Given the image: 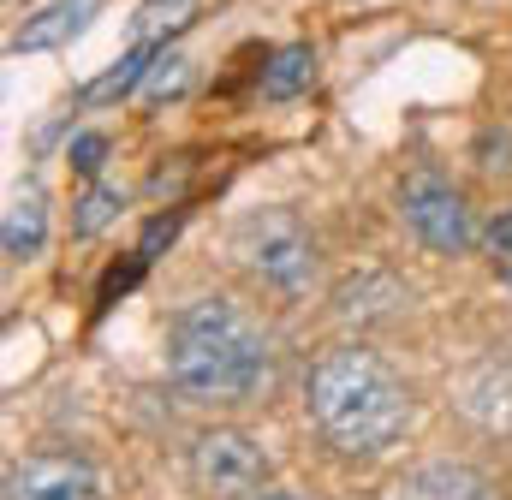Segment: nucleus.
I'll use <instances>...</instances> for the list:
<instances>
[{
	"label": "nucleus",
	"mask_w": 512,
	"mask_h": 500,
	"mask_svg": "<svg viewBox=\"0 0 512 500\" xmlns=\"http://www.w3.org/2000/svg\"><path fill=\"white\" fill-rule=\"evenodd\" d=\"M167 381L203 411L251 405L274 381V340L239 298H191L167 322Z\"/></svg>",
	"instance_id": "f257e3e1"
},
{
	"label": "nucleus",
	"mask_w": 512,
	"mask_h": 500,
	"mask_svg": "<svg viewBox=\"0 0 512 500\" xmlns=\"http://www.w3.org/2000/svg\"><path fill=\"white\" fill-rule=\"evenodd\" d=\"M304 417L340 459H382L411 435V387L370 346H328L304 370Z\"/></svg>",
	"instance_id": "f03ea898"
},
{
	"label": "nucleus",
	"mask_w": 512,
	"mask_h": 500,
	"mask_svg": "<svg viewBox=\"0 0 512 500\" xmlns=\"http://www.w3.org/2000/svg\"><path fill=\"white\" fill-rule=\"evenodd\" d=\"M185 471H191V489L203 500H251V495L268 489L274 459H268V447L256 441L251 429H239V423H209V429L191 435Z\"/></svg>",
	"instance_id": "7ed1b4c3"
},
{
	"label": "nucleus",
	"mask_w": 512,
	"mask_h": 500,
	"mask_svg": "<svg viewBox=\"0 0 512 500\" xmlns=\"http://www.w3.org/2000/svg\"><path fill=\"white\" fill-rule=\"evenodd\" d=\"M239 256H245V268L262 286H274L286 298L310 292L316 274H322L316 239H310V227L292 209H256L251 221H239Z\"/></svg>",
	"instance_id": "20e7f679"
},
{
	"label": "nucleus",
	"mask_w": 512,
	"mask_h": 500,
	"mask_svg": "<svg viewBox=\"0 0 512 500\" xmlns=\"http://www.w3.org/2000/svg\"><path fill=\"white\" fill-rule=\"evenodd\" d=\"M393 203H399L405 233H411L423 250H435V256H465V250L477 245L471 197H465L447 173H435V167L405 173V179H399V191H393Z\"/></svg>",
	"instance_id": "39448f33"
},
{
	"label": "nucleus",
	"mask_w": 512,
	"mask_h": 500,
	"mask_svg": "<svg viewBox=\"0 0 512 500\" xmlns=\"http://www.w3.org/2000/svg\"><path fill=\"white\" fill-rule=\"evenodd\" d=\"M6 500H108V483L84 453H30L6 471Z\"/></svg>",
	"instance_id": "423d86ee"
},
{
	"label": "nucleus",
	"mask_w": 512,
	"mask_h": 500,
	"mask_svg": "<svg viewBox=\"0 0 512 500\" xmlns=\"http://www.w3.org/2000/svg\"><path fill=\"white\" fill-rule=\"evenodd\" d=\"M393 500H501V489L471 459H423L393 483Z\"/></svg>",
	"instance_id": "0eeeda50"
},
{
	"label": "nucleus",
	"mask_w": 512,
	"mask_h": 500,
	"mask_svg": "<svg viewBox=\"0 0 512 500\" xmlns=\"http://www.w3.org/2000/svg\"><path fill=\"white\" fill-rule=\"evenodd\" d=\"M0 245H6V262H36L48 250V191H42V179H24L12 191Z\"/></svg>",
	"instance_id": "6e6552de"
},
{
	"label": "nucleus",
	"mask_w": 512,
	"mask_h": 500,
	"mask_svg": "<svg viewBox=\"0 0 512 500\" xmlns=\"http://www.w3.org/2000/svg\"><path fill=\"white\" fill-rule=\"evenodd\" d=\"M405 304H411V298H405V286H399L393 274H364V280H352V286L334 292V316H340V322H358V328L393 322Z\"/></svg>",
	"instance_id": "1a4fd4ad"
},
{
	"label": "nucleus",
	"mask_w": 512,
	"mask_h": 500,
	"mask_svg": "<svg viewBox=\"0 0 512 500\" xmlns=\"http://www.w3.org/2000/svg\"><path fill=\"white\" fill-rule=\"evenodd\" d=\"M96 6H102V0H54V6H42V12L12 36V54H36V48H60V42H72V36L96 18Z\"/></svg>",
	"instance_id": "9d476101"
},
{
	"label": "nucleus",
	"mask_w": 512,
	"mask_h": 500,
	"mask_svg": "<svg viewBox=\"0 0 512 500\" xmlns=\"http://www.w3.org/2000/svg\"><path fill=\"white\" fill-rule=\"evenodd\" d=\"M310 84H316V48L310 42H286V48L268 54V66H262V96L268 102H292Z\"/></svg>",
	"instance_id": "9b49d317"
},
{
	"label": "nucleus",
	"mask_w": 512,
	"mask_h": 500,
	"mask_svg": "<svg viewBox=\"0 0 512 500\" xmlns=\"http://www.w3.org/2000/svg\"><path fill=\"white\" fill-rule=\"evenodd\" d=\"M161 48H167L161 36H143V42L131 48L126 60H114V72H102V78H96V84H90L84 96H90V102H114V96H131V90H137V84L149 78V66L161 60Z\"/></svg>",
	"instance_id": "f8f14e48"
},
{
	"label": "nucleus",
	"mask_w": 512,
	"mask_h": 500,
	"mask_svg": "<svg viewBox=\"0 0 512 500\" xmlns=\"http://www.w3.org/2000/svg\"><path fill=\"white\" fill-rule=\"evenodd\" d=\"M120 209H126V191H120V185L90 179V191L72 203V233H78V239H96L102 227H114V221H120Z\"/></svg>",
	"instance_id": "ddd939ff"
},
{
	"label": "nucleus",
	"mask_w": 512,
	"mask_h": 500,
	"mask_svg": "<svg viewBox=\"0 0 512 500\" xmlns=\"http://www.w3.org/2000/svg\"><path fill=\"white\" fill-rule=\"evenodd\" d=\"M483 250H489V268L512 286V209H501V215L483 227Z\"/></svg>",
	"instance_id": "4468645a"
},
{
	"label": "nucleus",
	"mask_w": 512,
	"mask_h": 500,
	"mask_svg": "<svg viewBox=\"0 0 512 500\" xmlns=\"http://www.w3.org/2000/svg\"><path fill=\"white\" fill-rule=\"evenodd\" d=\"M179 84H185V60L161 48V60H155V66H149V78H143V96H149V102H161V96H173Z\"/></svg>",
	"instance_id": "2eb2a0df"
},
{
	"label": "nucleus",
	"mask_w": 512,
	"mask_h": 500,
	"mask_svg": "<svg viewBox=\"0 0 512 500\" xmlns=\"http://www.w3.org/2000/svg\"><path fill=\"white\" fill-rule=\"evenodd\" d=\"M102 161H108V137H102V131H78V137H72V167H78L84 179H96Z\"/></svg>",
	"instance_id": "dca6fc26"
},
{
	"label": "nucleus",
	"mask_w": 512,
	"mask_h": 500,
	"mask_svg": "<svg viewBox=\"0 0 512 500\" xmlns=\"http://www.w3.org/2000/svg\"><path fill=\"white\" fill-rule=\"evenodd\" d=\"M251 500H298V495H286V489H262V495H251Z\"/></svg>",
	"instance_id": "f3484780"
}]
</instances>
